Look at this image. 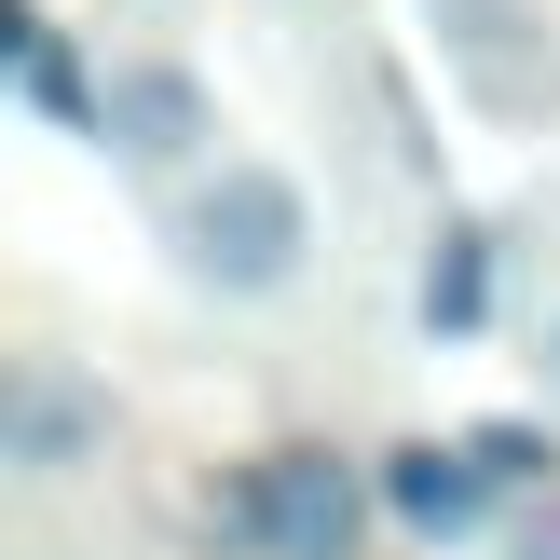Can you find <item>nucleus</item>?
I'll return each mask as SVG.
<instances>
[{"label": "nucleus", "instance_id": "1", "mask_svg": "<svg viewBox=\"0 0 560 560\" xmlns=\"http://www.w3.org/2000/svg\"><path fill=\"white\" fill-rule=\"evenodd\" d=\"M206 534L233 560H355L370 547V479L342 452H260L206 492Z\"/></svg>", "mask_w": 560, "mask_h": 560}, {"label": "nucleus", "instance_id": "2", "mask_svg": "<svg viewBox=\"0 0 560 560\" xmlns=\"http://www.w3.org/2000/svg\"><path fill=\"white\" fill-rule=\"evenodd\" d=\"M301 260H315V206H301L288 164H219V178L178 206V273L219 288V301L301 288Z\"/></svg>", "mask_w": 560, "mask_h": 560}, {"label": "nucleus", "instance_id": "3", "mask_svg": "<svg viewBox=\"0 0 560 560\" xmlns=\"http://www.w3.org/2000/svg\"><path fill=\"white\" fill-rule=\"evenodd\" d=\"M0 452H14L27 479H69V465L109 452V397L69 355H14V383H0Z\"/></svg>", "mask_w": 560, "mask_h": 560}, {"label": "nucleus", "instance_id": "4", "mask_svg": "<svg viewBox=\"0 0 560 560\" xmlns=\"http://www.w3.org/2000/svg\"><path fill=\"white\" fill-rule=\"evenodd\" d=\"M492 492H506V479L479 465V438H410V452L383 465V520H397L410 547H465L492 520Z\"/></svg>", "mask_w": 560, "mask_h": 560}, {"label": "nucleus", "instance_id": "5", "mask_svg": "<svg viewBox=\"0 0 560 560\" xmlns=\"http://www.w3.org/2000/svg\"><path fill=\"white\" fill-rule=\"evenodd\" d=\"M206 137H219V109H206L191 69H124L109 82V151L124 164H191Z\"/></svg>", "mask_w": 560, "mask_h": 560}, {"label": "nucleus", "instance_id": "6", "mask_svg": "<svg viewBox=\"0 0 560 560\" xmlns=\"http://www.w3.org/2000/svg\"><path fill=\"white\" fill-rule=\"evenodd\" d=\"M14 96L42 109V124H69V137H109V96H82V69H69V42H55L42 14H14Z\"/></svg>", "mask_w": 560, "mask_h": 560}, {"label": "nucleus", "instance_id": "7", "mask_svg": "<svg viewBox=\"0 0 560 560\" xmlns=\"http://www.w3.org/2000/svg\"><path fill=\"white\" fill-rule=\"evenodd\" d=\"M479 315H492V246L452 233V246L424 260V328H479Z\"/></svg>", "mask_w": 560, "mask_h": 560}, {"label": "nucleus", "instance_id": "8", "mask_svg": "<svg viewBox=\"0 0 560 560\" xmlns=\"http://www.w3.org/2000/svg\"><path fill=\"white\" fill-rule=\"evenodd\" d=\"M479 465H492V479H506V492H534V479H547L560 452H547L534 424H479Z\"/></svg>", "mask_w": 560, "mask_h": 560}, {"label": "nucleus", "instance_id": "9", "mask_svg": "<svg viewBox=\"0 0 560 560\" xmlns=\"http://www.w3.org/2000/svg\"><path fill=\"white\" fill-rule=\"evenodd\" d=\"M506 560H560V506H547V520H534V534H520Z\"/></svg>", "mask_w": 560, "mask_h": 560}, {"label": "nucleus", "instance_id": "10", "mask_svg": "<svg viewBox=\"0 0 560 560\" xmlns=\"http://www.w3.org/2000/svg\"><path fill=\"white\" fill-rule=\"evenodd\" d=\"M547 383H560V315H547Z\"/></svg>", "mask_w": 560, "mask_h": 560}]
</instances>
